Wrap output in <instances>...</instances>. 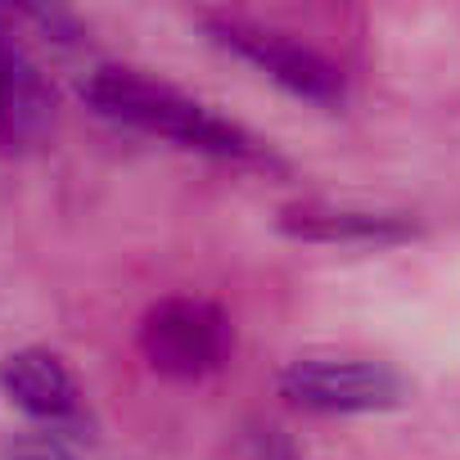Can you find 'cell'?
I'll use <instances>...</instances> for the list:
<instances>
[{
  "instance_id": "52a82bcc",
  "label": "cell",
  "mask_w": 460,
  "mask_h": 460,
  "mask_svg": "<svg viewBox=\"0 0 460 460\" xmlns=\"http://www.w3.org/2000/svg\"><path fill=\"white\" fill-rule=\"evenodd\" d=\"M0 388L5 397L28 411L32 420L46 424H73L82 420V388L73 379V370L64 366L59 352L50 348H19L0 361Z\"/></svg>"
},
{
  "instance_id": "8992f818",
  "label": "cell",
  "mask_w": 460,
  "mask_h": 460,
  "mask_svg": "<svg viewBox=\"0 0 460 460\" xmlns=\"http://www.w3.org/2000/svg\"><path fill=\"white\" fill-rule=\"evenodd\" d=\"M280 230L307 244H406L420 235L415 217L375 212V208H339V203H289L280 208Z\"/></svg>"
},
{
  "instance_id": "9c48e42d",
  "label": "cell",
  "mask_w": 460,
  "mask_h": 460,
  "mask_svg": "<svg viewBox=\"0 0 460 460\" xmlns=\"http://www.w3.org/2000/svg\"><path fill=\"white\" fill-rule=\"evenodd\" d=\"M258 460H303V456H298V451H294L289 442H280V438H267V442H262V456H258Z\"/></svg>"
},
{
  "instance_id": "5b68a950",
  "label": "cell",
  "mask_w": 460,
  "mask_h": 460,
  "mask_svg": "<svg viewBox=\"0 0 460 460\" xmlns=\"http://www.w3.org/2000/svg\"><path fill=\"white\" fill-rule=\"evenodd\" d=\"M55 86L0 32V149H32L55 131Z\"/></svg>"
},
{
  "instance_id": "ba28073f",
  "label": "cell",
  "mask_w": 460,
  "mask_h": 460,
  "mask_svg": "<svg viewBox=\"0 0 460 460\" xmlns=\"http://www.w3.org/2000/svg\"><path fill=\"white\" fill-rule=\"evenodd\" d=\"M10 460H73L64 442L46 438V433H32V438H19L10 442Z\"/></svg>"
},
{
  "instance_id": "3957f363",
  "label": "cell",
  "mask_w": 460,
  "mask_h": 460,
  "mask_svg": "<svg viewBox=\"0 0 460 460\" xmlns=\"http://www.w3.org/2000/svg\"><path fill=\"white\" fill-rule=\"evenodd\" d=\"M203 32L221 50H230V55L249 59L253 68H262L276 86H285L298 100H312L321 109H339L343 95H348V82H343L339 64H330L321 50L303 46L289 32H276V28H262V23H249V19H235V14L203 19Z\"/></svg>"
},
{
  "instance_id": "7a4b0ae2",
  "label": "cell",
  "mask_w": 460,
  "mask_h": 460,
  "mask_svg": "<svg viewBox=\"0 0 460 460\" xmlns=\"http://www.w3.org/2000/svg\"><path fill=\"white\" fill-rule=\"evenodd\" d=\"M235 348L230 316L208 298H163L140 321V352L167 379H203L221 370Z\"/></svg>"
},
{
  "instance_id": "277c9868",
  "label": "cell",
  "mask_w": 460,
  "mask_h": 460,
  "mask_svg": "<svg viewBox=\"0 0 460 460\" xmlns=\"http://www.w3.org/2000/svg\"><path fill=\"white\" fill-rule=\"evenodd\" d=\"M280 393L321 415H366L406 402V384L393 366L352 357H298L280 370Z\"/></svg>"
},
{
  "instance_id": "6da1fadb",
  "label": "cell",
  "mask_w": 460,
  "mask_h": 460,
  "mask_svg": "<svg viewBox=\"0 0 460 460\" xmlns=\"http://www.w3.org/2000/svg\"><path fill=\"white\" fill-rule=\"evenodd\" d=\"M82 100L100 118L136 127L145 136H163L181 149H199L212 158H240V163L262 158V145L240 122L212 113L208 104H199V100L181 95L176 86L154 82L136 68H95L82 82Z\"/></svg>"
}]
</instances>
